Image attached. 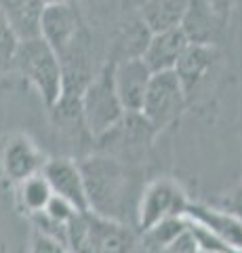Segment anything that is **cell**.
I'll return each instance as SVG.
<instances>
[{"instance_id":"cell-1","label":"cell","mask_w":242,"mask_h":253,"mask_svg":"<svg viewBox=\"0 0 242 253\" xmlns=\"http://www.w3.org/2000/svg\"><path fill=\"white\" fill-rule=\"evenodd\" d=\"M11 66L34 86L46 106H57L64 93V70L59 55L42 36L19 41Z\"/></svg>"},{"instance_id":"cell-2","label":"cell","mask_w":242,"mask_h":253,"mask_svg":"<svg viewBox=\"0 0 242 253\" xmlns=\"http://www.w3.org/2000/svg\"><path fill=\"white\" fill-rule=\"evenodd\" d=\"M78 167L84 179L89 211L116 221V211L122 209L124 199H127L124 194L127 177H124L122 167L112 158L104 156L84 158L82 163H78Z\"/></svg>"},{"instance_id":"cell-3","label":"cell","mask_w":242,"mask_h":253,"mask_svg":"<svg viewBox=\"0 0 242 253\" xmlns=\"http://www.w3.org/2000/svg\"><path fill=\"white\" fill-rule=\"evenodd\" d=\"M68 245L78 253H127L133 245V232L114 219L84 211L76 213L68 224Z\"/></svg>"},{"instance_id":"cell-4","label":"cell","mask_w":242,"mask_h":253,"mask_svg":"<svg viewBox=\"0 0 242 253\" xmlns=\"http://www.w3.org/2000/svg\"><path fill=\"white\" fill-rule=\"evenodd\" d=\"M112 68H114L112 61L105 63V68L97 76L91 78L80 95L82 118L95 137L107 135L112 129H116L122 123L124 114H127L114 89Z\"/></svg>"},{"instance_id":"cell-5","label":"cell","mask_w":242,"mask_h":253,"mask_svg":"<svg viewBox=\"0 0 242 253\" xmlns=\"http://www.w3.org/2000/svg\"><path fill=\"white\" fill-rule=\"evenodd\" d=\"M185 106L187 99L181 89V83L173 70H169V72L152 74L139 114L150 123L154 131H160L177 121Z\"/></svg>"},{"instance_id":"cell-6","label":"cell","mask_w":242,"mask_h":253,"mask_svg":"<svg viewBox=\"0 0 242 253\" xmlns=\"http://www.w3.org/2000/svg\"><path fill=\"white\" fill-rule=\"evenodd\" d=\"M187 199L183 190L171 179H156L145 188L137 209L139 228L147 232L169 217H183Z\"/></svg>"},{"instance_id":"cell-7","label":"cell","mask_w":242,"mask_h":253,"mask_svg":"<svg viewBox=\"0 0 242 253\" xmlns=\"http://www.w3.org/2000/svg\"><path fill=\"white\" fill-rule=\"evenodd\" d=\"M40 36L53 46L59 57L66 51L82 41V26L76 9L66 0L61 2H46L40 19Z\"/></svg>"},{"instance_id":"cell-8","label":"cell","mask_w":242,"mask_h":253,"mask_svg":"<svg viewBox=\"0 0 242 253\" xmlns=\"http://www.w3.org/2000/svg\"><path fill=\"white\" fill-rule=\"evenodd\" d=\"M217 59H219V53L213 44H187V49L173 68L187 101H192L194 95L200 93L202 86L208 83L210 74L215 72Z\"/></svg>"},{"instance_id":"cell-9","label":"cell","mask_w":242,"mask_h":253,"mask_svg":"<svg viewBox=\"0 0 242 253\" xmlns=\"http://www.w3.org/2000/svg\"><path fill=\"white\" fill-rule=\"evenodd\" d=\"M40 173L55 196L68 201L78 213L89 211L87 190H84V179L78 163L69 161V158H51L44 163Z\"/></svg>"},{"instance_id":"cell-10","label":"cell","mask_w":242,"mask_h":253,"mask_svg":"<svg viewBox=\"0 0 242 253\" xmlns=\"http://www.w3.org/2000/svg\"><path fill=\"white\" fill-rule=\"evenodd\" d=\"M112 78H114V89L118 95L124 112H139L150 84L152 72L143 63L141 57H129L120 61H112Z\"/></svg>"},{"instance_id":"cell-11","label":"cell","mask_w":242,"mask_h":253,"mask_svg":"<svg viewBox=\"0 0 242 253\" xmlns=\"http://www.w3.org/2000/svg\"><path fill=\"white\" fill-rule=\"evenodd\" d=\"M225 21L219 13L205 0H187L185 13L179 28L190 44H213L217 42Z\"/></svg>"},{"instance_id":"cell-12","label":"cell","mask_w":242,"mask_h":253,"mask_svg":"<svg viewBox=\"0 0 242 253\" xmlns=\"http://www.w3.org/2000/svg\"><path fill=\"white\" fill-rule=\"evenodd\" d=\"M187 38L181 32V28H171L162 32H154L147 41L145 49L141 53V59L150 72H169L177 66L179 57L187 49Z\"/></svg>"},{"instance_id":"cell-13","label":"cell","mask_w":242,"mask_h":253,"mask_svg":"<svg viewBox=\"0 0 242 253\" xmlns=\"http://www.w3.org/2000/svg\"><path fill=\"white\" fill-rule=\"evenodd\" d=\"M185 217L200 224L217 241H221L225 247L242 251V221L232 217L230 213H225L221 209H208V207H202V205L187 203Z\"/></svg>"},{"instance_id":"cell-14","label":"cell","mask_w":242,"mask_h":253,"mask_svg":"<svg viewBox=\"0 0 242 253\" xmlns=\"http://www.w3.org/2000/svg\"><path fill=\"white\" fill-rule=\"evenodd\" d=\"M44 0H0V15L17 41L40 36Z\"/></svg>"},{"instance_id":"cell-15","label":"cell","mask_w":242,"mask_h":253,"mask_svg":"<svg viewBox=\"0 0 242 253\" xmlns=\"http://www.w3.org/2000/svg\"><path fill=\"white\" fill-rule=\"evenodd\" d=\"M44 158L38 152V148L32 144V139L26 135H17L9 139L2 152V169L13 181H23L28 177L40 173L44 167Z\"/></svg>"},{"instance_id":"cell-16","label":"cell","mask_w":242,"mask_h":253,"mask_svg":"<svg viewBox=\"0 0 242 253\" xmlns=\"http://www.w3.org/2000/svg\"><path fill=\"white\" fill-rule=\"evenodd\" d=\"M185 4L187 0H150L141 11V21L152 34L154 32L179 28L185 13Z\"/></svg>"},{"instance_id":"cell-17","label":"cell","mask_w":242,"mask_h":253,"mask_svg":"<svg viewBox=\"0 0 242 253\" xmlns=\"http://www.w3.org/2000/svg\"><path fill=\"white\" fill-rule=\"evenodd\" d=\"M51 196H53V192H51V188L46 184L42 173H36V175L19 181V201H21V207L26 209L30 215L42 211Z\"/></svg>"},{"instance_id":"cell-18","label":"cell","mask_w":242,"mask_h":253,"mask_svg":"<svg viewBox=\"0 0 242 253\" xmlns=\"http://www.w3.org/2000/svg\"><path fill=\"white\" fill-rule=\"evenodd\" d=\"M42 213H44L46 217H51L53 221H57V224L68 226L69 221L76 217V213H78V211H76L68 201L61 199V196H55V194H53L51 199H49V203H46V207L42 209Z\"/></svg>"},{"instance_id":"cell-19","label":"cell","mask_w":242,"mask_h":253,"mask_svg":"<svg viewBox=\"0 0 242 253\" xmlns=\"http://www.w3.org/2000/svg\"><path fill=\"white\" fill-rule=\"evenodd\" d=\"M17 38L9 30V26L4 23L2 15H0V68H6L13 63V55L17 49Z\"/></svg>"},{"instance_id":"cell-20","label":"cell","mask_w":242,"mask_h":253,"mask_svg":"<svg viewBox=\"0 0 242 253\" xmlns=\"http://www.w3.org/2000/svg\"><path fill=\"white\" fill-rule=\"evenodd\" d=\"M30 253H68V245L53 239L49 234L34 230L32 241H30Z\"/></svg>"},{"instance_id":"cell-21","label":"cell","mask_w":242,"mask_h":253,"mask_svg":"<svg viewBox=\"0 0 242 253\" xmlns=\"http://www.w3.org/2000/svg\"><path fill=\"white\" fill-rule=\"evenodd\" d=\"M221 211L230 213L232 217L242 221V184L236 186L234 190H230V192L221 199Z\"/></svg>"},{"instance_id":"cell-22","label":"cell","mask_w":242,"mask_h":253,"mask_svg":"<svg viewBox=\"0 0 242 253\" xmlns=\"http://www.w3.org/2000/svg\"><path fill=\"white\" fill-rule=\"evenodd\" d=\"M205 2H208L210 6H213V9L219 13L223 19H228L230 13H232V6H234L236 0H205Z\"/></svg>"}]
</instances>
